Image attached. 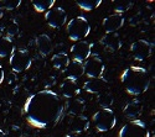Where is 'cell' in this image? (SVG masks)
I'll use <instances>...</instances> for the list:
<instances>
[{"label": "cell", "mask_w": 155, "mask_h": 137, "mask_svg": "<svg viewBox=\"0 0 155 137\" xmlns=\"http://www.w3.org/2000/svg\"><path fill=\"white\" fill-rule=\"evenodd\" d=\"M31 63L32 58L26 49H15L10 54V67L16 73L28 70L31 67Z\"/></svg>", "instance_id": "cell-5"}, {"label": "cell", "mask_w": 155, "mask_h": 137, "mask_svg": "<svg viewBox=\"0 0 155 137\" xmlns=\"http://www.w3.org/2000/svg\"><path fill=\"white\" fill-rule=\"evenodd\" d=\"M32 5L37 12H44L54 8L55 0H35V2H32Z\"/></svg>", "instance_id": "cell-23"}, {"label": "cell", "mask_w": 155, "mask_h": 137, "mask_svg": "<svg viewBox=\"0 0 155 137\" xmlns=\"http://www.w3.org/2000/svg\"><path fill=\"white\" fill-rule=\"evenodd\" d=\"M103 25V29H104L106 33H109V32H117L119 29L123 27L124 25V17L122 14H112L109 16H107L102 22Z\"/></svg>", "instance_id": "cell-11"}, {"label": "cell", "mask_w": 155, "mask_h": 137, "mask_svg": "<svg viewBox=\"0 0 155 137\" xmlns=\"http://www.w3.org/2000/svg\"><path fill=\"white\" fill-rule=\"evenodd\" d=\"M130 52L137 61H144L153 53V45L147 40H138L130 46Z\"/></svg>", "instance_id": "cell-9"}, {"label": "cell", "mask_w": 155, "mask_h": 137, "mask_svg": "<svg viewBox=\"0 0 155 137\" xmlns=\"http://www.w3.org/2000/svg\"><path fill=\"white\" fill-rule=\"evenodd\" d=\"M15 51L14 42L10 37L3 36L0 37V57H8Z\"/></svg>", "instance_id": "cell-21"}, {"label": "cell", "mask_w": 155, "mask_h": 137, "mask_svg": "<svg viewBox=\"0 0 155 137\" xmlns=\"http://www.w3.org/2000/svg\"><path fill=\"white\" fill-rule=\"evenodd\" d=\"M89 32H91L89 22L82 15L73 17L67 23V35L70 37V40H72L74 42L84 40V37H87L89 35Z\"/></svg>", "instance_id": "cell-3"}, {"label": "cell", "mask_w": 155, "mask_h": 137, "mask_svg": "<svg viewBox=\"0 0 155 137\" xmlns=\"http://www.w3.org/2000/svg\"><path fill=\"white\" fill-rule=\"evenodd\" d=\"M5 133H6V137H21L22 131H21V129H20L19 126L11 125V126L9 127L8 132H5Z\"/></svg>", "instance_id": "cell-26"}, {"label": "cell", "mask_w": 155, "mask_h": 137, "mask_svg": "<svg viewBox=\"0 0 155 137\" xmlns=\"http://www.w3.org/2000/svg\"><path fill=\"white\" fill-rule=\"evenodd\" d=\"M45 137H50V136H45Z\"/></svg>", "instance_id": "cell-34"}, {"label": "cell", "mask_w": 155, "mask_h": 137, "mask_svg": "<svg viewBox=\"0 0 155 137\" xmlns=\"http://www.w3.org/2000/svg\"><path fill=\"white\" fill-rule=\"evenodd\" d=\"M102 45L109 52H117L122 47V39L117 32H109L106 33L101 40Z\"/></svg>", "instance_id": "cell-13"}, {"label": "cell", "mask_w": 155, "mask_h": 137, "mask_svg": "<svg viewBox=\"0 0 155 137\" xmlns=\"http://www.w3.org/2000/svg\"><path fill=\"white\" fill-rule=\"evenodd\" d=\"M3 15H4V10H3V8L0 6V19L3 17Z\"/></svg>", "instance_id": "cell-31"}, {"label": "cell", "mask_w": 155, "mask_h": 137, "mask_svg": "<svg viewBox=\"0 0 155 137\" xmlns=\"http://www.w3.org/2000/svg\"><path fill=\"white\" fill-rule=\"evenodd\" d=\"M108 86V82L106 78L99 77V78H91L83 84V89L91 94H99L104 92Z\"/></svg>", "instance_id": "cell-12"}, {"label": "cell", "mask_w": 155, "mask_h": 137, "mask_svg": "<svg viewBox=\"0 0 155 137\" xmlns=\"http://www.w3.org/2000/svg\"><path fill=\"white\" fill-rule=\"evenodd\" d=\"M3 32H4V30H3V26H0V37H3Z\"/></svg>", "instance_id": "cell-32"}, {"label": "cell", "mask_w": 155, "mask_h": 137, "mask_svg": "<svg viewBox=\"0 0 155 137\" xmlns=\"http://www.w3.org/2000/svg\"><path fill=\"white\" fill-rule=\"evenodd\" d=\"M76 4L84 11H91L102 4V0H77Z\"/></svg>", "instance_id": "cell-24"}, {"label": "cell", "mask_w": 155, "mask_h": 137, "mask_svg": "<svg viewBox=\"0 0 155 137\" xmlns=\"http://www.w3.org/2000/svg\"><path fill=\"white\" fill-rule=\"evenodd\" d=\"M97 101H98L99 106H102V109H109V106H112L114 103V96L110 92L104 90L98 94Z\"/></svg>", "instance_id": "cell-22"}, {"label": "cell", "mask_w": 155, "mask_h": 137, "mask_svg": "<svg viewBox=\"0 0 155 137\" xmlns=\"http://www.w3.org/2000/svg\"><path fill=\"white\" fill-rule=\"evenodd\" d=\"M35 45H36L38 53L41 56H47L51 53V51H52V41H51V39L45 33L38 35L36 37Z\"/></svg>", "instance_id": "cell-17"}, {"label": "cell", "mask_w": 155, "mask_h": 137, "mask_svg": "<svg viewBox=\"0 0 155 137\" xmlns=\"http://www.w3.org/2000/svg\"><path fill=\"white\" fill-rule=\"evenodd\" d=\"M119 137H150V132L141 120H132L119 131Z\"/></svg>", "instance_id": "cell-6"}, {"label": "cell", "mask_w": 155, "mask_h": 137, "mask_svg": "<svg viewBox=\"0 0 155 137\" xmlns=\"http://www.w3.org/2000/svg\"><path fill=\"white\" fill-rule=\"evenodd\" d=\"M92 52V45L82 40V41H77L73 43V46L71 47V54L73 57V61H78L82 62L86 61Z\"/></svg>", "instance_id": "cell-10"}, {"label": "cell", "mask_w": 155, "mask_h": 137, "mask_svg": "<svg viewBox=\"0 0 155 137\" xmlns=\"http://www.w3.org/2000/svg\"><path fill=\"white\" fill-rule=\"evenodd\" d=\"M4 82V68L3 66H0V84Z\"/></svg>", "instance_id": "cell-29"}, {"label": "cell", "mask_w": 155, "mask_h": 137, "mask_svg": "<svg viewBox=\"0 0 155 137\" xmlns=\"http://www.w3.org/2000/svg\"><path fill=\"white\" fill-rule=\"evenodd\" d=\"M60 90H61L62 96H64L66 99H72V98H76L80 94L81 88H80V85L77 84L76 80L66 78L62 82V84L60 86Z\"/></svg>", "instance_id": "cell-14"}, {"label": "cell", "mask_w": 155, "mask_h": 137, "mask_svg": "<svg viewBox=\"0 0 155 137\" xmlns=\"http://www.w3.org/2000/svg\"><path fill=\"white\" fill-rule=\"evenodd\" d=\"M83 69L84 74L87 77L91 78H99L103 76L106 69V66L103 63V61L99 56L97 54H91L83 63Z\"/></svg>", "instance_id": "cell-7"}, {"label": "cell", "mask_w": 155, "mask_h": 137, "mask_svg": "<svg viewBox=\"0 0 155 137\" xmlns=\"http://www.w3.org/2000/svg\"><path fill=\"white\" fill-rule=\"evenodd\" d=\"M51 62H52V66H54L55 69L63 72V70H66V68H67V66L70 63V58H68V56L66 53H62L61 52V53L54 54Z\"/></svg>", "instance_id": "cell-20"}, {"label": "cell", "mask_w": 155, "mask_h": 137, "mask_svg": "<svg viewBox=\"0 0 155 137\" xmlns=\"http://www.w3.org/2000/svg\"><path fill=\"white\" fill-rule=\"evenodd\" d=\"M45 21L50 27H54V29L62 27L67 21V12L64 11V9L61 8V6L52 8L48 11H46Z\"/></svg>", "instance_id": "cell-8"}, {"label": "cell", "mask_w": 155, "mask_h": 137, "mask_svg": "<svg viewBox=\"0 0 155 137\" xmlns=\"http://www.w3.org/2000/svg\"><path fill=\"white\" fill-rule=\"evenodd\" d=\"M93 123L98 131L107 132L115 126L117 117L112 109H101L93 115Z\"/></svg>", "instance_id": "cell-4"}, {"label": "cell", "mask_w": 155, "mask_h": 137, "mask_svg": "<svg viewBox=\"0 0 155 137\" xmlns=\"http://www.w3.org/2000/svg\"><path fill=\"white\" fill-rule=\"evenodd\" d=\"M67 73V78L72 79V80H77L78 78H81L84 74V69H83V63L78 61H70V63L64 70Z\"/></svg>", "instance_id": "cell-18"}, {"label": "cell", "mask_w": 155, "mask_h": 137, "mask_svg": "<svg viewBox=\"0 0 155 137\" xmlns=\"http://www.w3.org/2000/svg\"><path fill=\"white\" fill-rule=\"evenodd\" d=\"M64 104L57 93L41 90L30 95L24 104V115L37 129L55 127L64 116Z\"/></svg>", "instance_id": "cell-1"}, {"label": "cell", "mask_w": 155, "mask_h": 137, "mask_svg": "<svg viewBox=\"0 0 155 137\" xmlns=\"http://www.w3.org/2000/svg\"><path fill=\"white\" fill-rule=\"evenodd\" d=\"M143 103L139 101V100H133L130 103H128L124 109H123V113L125 115V117L128 119H135L138 116L141 115L143 113Z\"/></svg>", "instance_id": "cell-19"}, {"label": "cell", "mask_w": 155, "mask_h": 137, "mask_svg": "<svg viewBox=\"0 0 155 137\" xmlns=\"http://www.w3.org/2000/svg\"><path fill=\"white\" fill-rule=\"evenodd\" d=\"M88 127H89V120L83 114L73 116L70 121V130L73 133H82V132L87 131Z\"/></svg>", "instance_id": "cell-16"}, {"label": "cell", "mask_w": 155, "mask_h": 137, "mask_svg": "<svg viewBox=\"0 0 155 137\" xmlns=\"http://www.w3.org/2000/svg\"><path fill=\"white\" fill-rule=\"evenodd\" d=\"M3 5L6 10H14L21 5V0H5L3 2Z\"/></svg>", "instance_id": "cell-27"}, {"label": "cell", "mask_w": 155, "mask_h": 137, "mask_svg": "<svg viewBox=\"0 0 155 137\" xmlns=\"http://www.w3.org/2000/svg\"><path fill=\"white\" fill-rule=\"evenodd\" d=\"M120 80L125 90L130 95H140L150 86L149 72L143 67H128L123 73Z\"/></svg>", "instance_id": "cell-2"}, {"label": "cell", "mask_w": 155, "mask_h": 137, "mask_svg": "<svg viewBox=\"0 0 155 137\" xmlns=\"http://www.w3.org/2000/svg\"><path fill=\"white\" fill-rule=\"evenodd\" d=\"M62 137H72V136H70V135H66V136H62Z\"/></svg>", "instance_id": "cell-33"}, {"label": "cell", "mask_w": 155, "mask_h": 137, "mask_svg": "<svg viewBox=\"0 0 155 137\" xmlns=\"http://www.w3.org/2000/svg\"><path fill=\"white\" fill-rule=\"evenodd\" d=\"M0 137H6L5 131H4V130H2V129H0Z\"/></svg>", "instance_id": "cell-30"}, {"label": "cell", "mask_w": 155, "mask_h": 137, "mask_svg": "<svg viewBox=\"0 0 155 137\" xmlns=\"http://www.w3.org/2000/svg\"><path fill=\"white\" fill-rule=\"evenodd\" d=\"M133 3L132 2H128V0H119V2H115L114 3V10H115V14H122L123 12L128 11L129 9L132 8Z\"/></svg>", "instance_id": "cell-25"}, {"label": "cell", "mask_w": 155, "mask_h": 137, "mask_svg": "<svg viewBox=\"0 0 155 137\" xmlns=\"http://www.w3.org/2000/svg\"><path fill=\"white\" fill-rule=\"evenodd\" d=\"M86 110V103L80 98H72L68 99L67 103L64 104V113H67L70 115L77 116V115H82Z\"/></svg>", "instance_id": "cell-15"}, {"label": "cell", "mask_w": 155, "mask_h": 137, "mask_svg": "<svg viewBox=\"0 0 155 137\" xmlns=\"http://www.w3.org/2000/svg\"><path fill=\"white\" fill-rule=\"evenodd\" d=\"M6 33H8V37H14L19 33V25L16 22H11L9 26L6 27Z\"/></svg>", "instance_id": "cell-28"}]
</instances>
